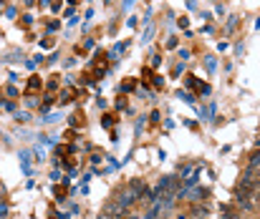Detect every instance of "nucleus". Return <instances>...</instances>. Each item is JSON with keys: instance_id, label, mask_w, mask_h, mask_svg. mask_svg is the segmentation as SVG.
<instances>
[{"instance_id": "2", "label": "nucleus", "mask_w": 260, "mask_h": 219, "mask_svg": "<svg viewBox=\"0 0 260 219\" xmlns=\"http://www.w3.org/2000/svg\"><path fill=\"white\" fill-rule=\"evenodd\" d=\"M189 219H207V209H202V207H192V212L187 214Z\"/></svg>"}, {"instance_id": "4", "label": "nucleus", "mask_w": 260, "mask_h": 219, "mask_svg": "<svg viewBox=\"0 0 260 219\" xmlns=\"http://www.w3.org/2000/svg\"><path fill=\"white\" fill-rule=\"evenodd\" d=\"M0 217H8V204H5V202L0 204Z\"/></svg>"}, {"instance_id": "9", "label": "nucleus", "mask_w": 260, "mask_h": 219, "mask_svg": "<svg viewBox=\"0 0 260 219\" xmlns=\"http://www.w3.org/2000/svg\"><path fill=\"white\" fill-rule=\"evenodd\" d=\"M0 219H5V217H0Z\"/></svg>"}, {"instance_id": "1", "label": "nucleus", "mask_w": 260, "mask_h": 219, "mask_svg": "<svg viewBox=\"0 0 260 219\" xmlns=\"http://www.w3.org/2000/svg\"><path fill=\"white\" fill-rule=\"evenodd\" d=\"M258 169H260V149H255L250 154V159H248V174H255Z\"/></svg>"}, {"instance_id": "7", "label": "nucleus", "mask_w": 260, "mask_h": 219, "mask_svg": "<svg viewBox=\"0 0 260 219\" xmlns=\"http://www.w3.org/2000/svg\"><path fill=\"white\" fill-rule=\"evenodd\" d=\"M104 219H116V217H109V214H106V217H104Z\"/></svg>"}, {"instance_id": "3", "label": "nucleus", "mask_w": 260, "mask_h": 219, "mask_svg": "<svg viewBox=\"0 0 260 219\" xmlns=\"http://www.w3.org/2000/svg\"><path fill=\"white\" fill-rule=\"evenodd\" d=\"M222 219H240V214L233 207H222Z\"/></svg>"}, {"instance_id": "5", "label": "nucleus", "mask_w": 260, "mask_h": 219, "mask_svg": "<svg viewBox=\"0 0 260 219\" xmlns=\"http://www.w3.org/2000/svg\"><path fill=\"white\" fill-rule=\"evenodd\" d=\"M124 219H139V217H137V214H126Z\"/></svg>"}, {"instance_id": "6", "label": "nucleus", "mask_w": 260, "mask_h": 219, "mask_svg": "<svg viewBox=\"0 0 260 219\" xmlns=\"http://www.w3.org/2000/svg\"><path fill=\"white\" fill-rule=\"evenodd\" d=\"M255 202H258V207H260V192H258V199H255Z\"/></svg>"}, {"instance_id": "8", "label": "nucleus", "mask_w": 260, "mask_h": 219, "mask_svg": "<svg viewBox=\"0 0 260 219\" xmlns=\"http://www.w3.org/2000/svg\"><path fill=\"white\" fill-rule=\"evenodd\" d=\"M0 192H3V187H0Z\"/></svg>"}]
</instances>
